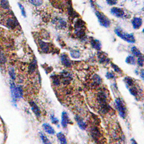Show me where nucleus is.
Returning <instances> with one entry per match:
<instances>
[{
  "label": "nucleus",
  "instance_id": "dca6fc26",
  "mask_svg": "<svg viewBox=\"0 0 144 144\" xmlns=\"http://www.w3.org/2000/svg\"><path fill=\"white\" fill-rule=\"evenodd\" d=\"M98 58H99V60L101 64H104V63H108L110 60L109 58L107 57V56L104 54L102 53H99L98 54Z\"/></svg>",
  "mask_w": 144,
  "mask_h": 144
},
{
  "label": "nucleus",
  "instance_id": "58836bf2",
  "mask_svg": "<svg viewBox=\"0 0 144 144\" xmlns=\"http://www.w3.org/2000/svg\"><path fill=\"white\" fill-rule=\"evenodd\" d=\"M141 77H142V79H143V71L142 70V72H141Z\"/></svg>",
  "mask_w": 144,
  "mask_h": 144
},
{
  "label": "nucleus",
  "instance_id": "473e14b6",
  "mask_svg": "<svg viewBox=\"0 0 144 144\" xmlns=\"http://www.w3.org/2000/svg\"><path fill=\"white\" fill-rule=\"evenodd\" d=\"M137 62L140 66H143V56H142V55L140 56H138Z\"/></svg>",
  "mask_w": 144,
  "mask_h": 144
},
{
  "label": "nucleus",
  "instance_id": "aec40b11",
  "mask_svg": "<svg viewBox=\"0 0 144 144\" xmlns=\"http://www.w3.org/2000/svg\"><path fill=\"white\" fill-rule=\"evenodd\" d=\"M36 67H37V64H36V61L35 60L34 62H32L31 64L29 65V67H28V70H29V72L30 74H33L34 71L36 69Z\"/></svg>",
  "mask_w": 144,
  "mask_h": 144
},
{
  "label": "nucleus",
  "instance_id": "5701e85b",
  "mask_svg": "<svg viewBox=\"0 0 144 144\" xmlns=\"http://www.w3.org/2000/svg\"><path fill=\"white\" fill-rule=\"evenodd\" d=\"M51 79H52V81L55 86H59V84L60 83V79L57 77V76H52L51 77Z\"/></svg>",
  "mask_w": 144,
  "mask_h": 144
},
{
  "label": "nucleus",
  "instance_id": "2eb2a0df",
  "mask_svg": "<svg viewBox=\"0 0 144 144\" xmlns=\"http://www.w3.org/2000/svg\"><path fill=\"white\" fill-rule=\"evenodd\" d=\"M76 120H77V124L79 125V127H80L81 129H82V130H85V129H86L87 124H86V123H85L80 117L76 116Z\"/></svg>",
  "mask_w": 144,
  "mask_h": 144
},
{
  "label": "nucleus",
  "instance_id": "c756f323",
  "mask_svg": "<svg viewBox=\"0 0 144 144\" xmlns=\"http://www.w3.org/2000/svg\"><path fill=\"white\" fill-rule=\"evenodd\" d=\"M9 74H10V77H11V79L12 80H14L15 78H16V75H15V71L14 69L13 68H10L9 69Z\"/></svg>",
  "mask_w": 144,
  "mask_h": 144
},
{
  "label": "nucleus",
  "instance_id": "7ed1b4c3",
  "mask_svg": "<svg viewBox=\"0 0 144 144\" xmlns=\"http://www.w3.org/2000/svg\"><path fill=\"white\" fill-rule=\"evenodd\" d=\"M115 104H116V107H117V110L119 112V114L120 115V117H123V118H125L126 115H127V110H126V108L125 107L123 102L120 99L117 98L115 100Z\"/></svg>",
  "mask_w": 144,
  "mask_h": 144
},
{
  "label": "nucleus",
  "instance_id": "4c0bfd02",
  "mask_svg": "<svg viewBox=\"0 0 144 144\" xmlns=\"http://www.w3.org/2000/svg\"><path fill=\"white\" fill-rule=\"evenodd\" d=\"M107 2L110 5H114L117 3V0H107Z\"/></svg>",
  "mask_w": 144,
  "mask_h": 144
},
{
  "label": "nucleus",
  "instance_id": "f257e3e1",
  "mask_svg": "<svg viewBox=\"0 0 144 144\" xmlns=\"http://www.w3.org/2000/svg\"><path fill=\"white\" fill-rule=\"evenodd\" d=\"M115 33H116L117 36H119L123 40H125V41H127L128 43H133L135 42V39L134 35L133 34H128L127 33H125L120 27L116 28L115 30Z\"/></svg>",
  "mask_w": 144,
  "mask_h": 144
},
{
  "label": "nucleus",
  "instance_id": "423d86ee",
  "mask_svg": "<svg viewBox=\"0 0 144 144\" xmlns=\"http://www.w3.org/2000/svg\"><path fill=\"white\" fill-rule=\"evenodd\" d=\"M60 78H61V81L64 84H68L71 82V81L72 79V77L71 76L70 74H69L66 71L63 72L61 75H60Z\"/></svg>",
  "mask_w": 144,
  "mask_h": 144
},
{
  "label": "nucleus",
  "instance_id": "f03ea898",
  "mask_svg": "<svg viewBox=\"0 0 144 144\" xmlns=\"http://www.w3.org/2000/svg\"><path fill=\"white\" fill-rule=\"evenodd\" d=\"M10 89H11V92H12V97L14 101H16L19 100L20 97H22L23 91L21 86L16 87L14 83H11L10 84Z\"/></svg>",
  "mask_w": 144,
  "mask_h": 144
},
{
  "label": "nucleus",
  "instance_id": "4468645a",
  "mask_svg": "<svg viewBox=\"0 0 144 144\" xmlns=\"http://www.w3.org/2000/svg\"><path fill=\"white\" fill-rule=\"evenodd\" d=\"M18 25V22L12 18H9L7 21V26L10 29H14Z\"/></svg>",
  "mask_w": 144,
  "mask_h": 144
},
{
  "label": "nucleus",
  "instance_id": "ddd939ff",
  "mask_svg": "<svg viewBox=\"0 0 144 144\" xmlns=\"http://www.w3.org/2000/svg\"><path fill=\"white\" fill-rule=\"evenodd\" d=\"M30 106L32 107V110L33 111V112L36 115V116L37 117H40V115H41V112H40V109H39V107H37V105L34 102H30Z\"/></svg>",
  "mask_w": 144,
  "mask_h": 144
},
{
  "label": "nucleus",
  "instance_id": "c9c22d12",
  "mask_svg": "<svg viewBox=\"0 0 144 144\" xmlns=\"http://www.w3.org/2000/svg\"><path fill=\"white\" fill-rule=\"evenodd\" d=\"M106 77H107V79H113V78H115V74L113 73H112V72H108L106 74Z\"/></svg>",
  "mask_w": 144,
  "mask_h": 144
},
{
  "label": "nucleus",
  "instance_id": "39448f33",
  "mask_svg": "<svg viewBox=\"0 0 144 144\" xmlns=\"http://www.w3.org/2000/svg\"><path fill=\"white\" fill-rule=\"evenodd\" d=\"M91 135L92 138L97 141V140L100 139L101 138V133L100 131L99 130V128L97 127H93L91 129Z\"/></svg>",
  "mask_w": 144,
  "mask_h": 144
},
{
  "label": "nucleus",
  "instance_id": "f8f14e48",
  "mask_svg": "<svg viewBox=\"0 0 144 144\" xmlns=\"http://www.w3.org/2000/svg\"><path fill=\"white\" fill-rule=\"evenodd\" d=\"M142 22L143 21L141 20V18H139V17H135L132 20V25H133V27H134V29H139L142 25Z\"/></svg>",
  "mask_w": 144,
  "mask_h": 144
},
{
  "label": "nucleus",
  "instance_id": "6e6552de",
  "mask_svg": "<svg viewBox=\"0 0 144 144\" xmlns=\"http://www.w3.org/2000/svg\"><path fill=\"white\" fill-rule=\"evenodd\" d=\"M60 60H61V62L64 66H65L66 67H71V61L70 58H69L66 54H62L60 56Z\"/></svg>",
  "mask_w": 144,
  "mask_h": 144
},
{
  "label": "nucleus",
  "instance_id": "412c9836",
  "mask_svg": "<svg viewBox=\"0 0 144 144\" xmlns=\"http://www.w3.org/2000/svg\"><path fill=\"white\" fill-rule=\"evenodd\" d=\"M125 61H126L127 64H131V65H135V58L134 56H127Z\"/></svg>",
  "mask_w": 144,
  "mask_h": 144
},
{
  "label": "nucleus",
  "instance_id": "1a4fd4ad",
  "mask_svg": "<svg viewBox=\"0 0 144 144\" xmlns=\"http://www.w3.org/2000/svg\"><path fill=\"white\" fill-rule=\"evenodd\" d=\"M39 46H40V49L42 50L43 52L44 53H49L50 51V44L46 43L42 40H39Z\"/></svg>",
  "mask_w": 144,
  "mask_h": 144
},
{
  "label": "nucleus",
  "instance_id": "0eeeda50",
  "mask_svg": "<svg viewBox=\"0 0 144 144\" xmlns=\"http://www.w3.org/2000/svg\"><path fill=\"white\" fill-rule=\"evenodd\" d=\"M111 13L115 17H123L124 16L125 12L120 8H117V7H112L111 9Z\"/></svg>",
  "mask_w": 144,
  "mask_h": 144
},
{
  "label": "nucleus",
  "instance_id": "6ab92c4d",
  "mask_svg": "<svg viewBox=\"0 0 144 144\" xmlns=\"http://www.w3.org/2000/svg\"><path fill=\"white\" fill-rule=\"evenodd\" d=\"M57 138L58 139V141H60V143H63V144H66L67 143V141H66V138L65 137V135H64L61 132L60 133H58L57 134Z\"/></svg>",
  "mask_w": 144,
  "mask_h": 144
},
{
  "label": "nucleus",
  "instance_id": "a211bd4d",
  "mask_svg": "<svg viewBox=\"0 0 144 144\" xmlns=\"http://www.w3.org/2000/svg\"><path fill=\"white\" fill-rule=\"evenodd\" d=\"M91 45H92V47L95 49H97V50H100L101 47H102L100 42L98 40H96V39H93L92 40H91Z\"/></svg>",
  "mask_w": 144,
  "mask_h": 144
},
{
  "label": "nucleus",
  "instance_id": "393cba45",
  "mask_svg": "<svg viewBox=\"0 0 144 144\" xmlns=\"http://www.w3.org/2000/svg\"><path fill=\"white\" fill-rule=\"evenodd\" d=\"M125 82L126 83L127 87H131L134 85V82L133 79H131V77H125Z\"/></svg>",
  "mask_w": 144,
  "mask_h": 144
},
{
  "label": "nucleus",
  "instance_id": "f3484780",
  "mask_svg": "<svg viewBox=\"0 0 144 144\" xmlns=\"http://www.w3.org/2000/svg\"><path fill=\"white\" fill-rule=\"evenodd\" d=\"M43 128L45 129L46 132L48 133V134L54 135V133H55L54 129L51 127L49 124H48V123H44V124L43 125Z\"/></svg>",
  "mask_w": 144,
  "mask_h": 144
},
{
  "label": "nucleus",
  "instance_id": "7c9ffc66",
  "mask_svg": "<svg viewBox=\"0 0 144 144\" xmlns=\"http://www.w3.org/2000/svg\"><path fill=\"white\" fill-rule=\"evenodd\" d=\"M7 61V58L4 56V54L2 52H0V64L1 65H3L6 63Z\"/></svg>",
  "mask_w": 144,
  "mask_h": 144
},
{
  "label": "nucleus",
  "instance_id": "72a5a7b5",
  "mask_svg": "<svg viewBox=\"0 0 144 144\" xmlns=\"http://www.w3.org/2000/svg\"><path fill=\"white\" fill-rule=\"evenodd\" d=\"M40 138H41V139H42V141H43L44 143H50L49 141H48V139L47 138V137L44 134H43V133L40 134Z\"/></svg>",
  "mask_w": 144,
  "mask_h": 144
},
{
  "label": "nucleus",
  "instance_id": "cd10ccee",
  "mask_svg": "<svg viewBox=\"0 0 144 144\" xmlns=\"http://www.w3.org/2000/svg\"><path fill=\"white\" fill-rule=\"evenodd\" d=\"M129 91H130V92H131V94L132 95H133L135 97H136L138 95V92L137 89H136V87H133V86H131L130 87V89H129Z\"/></svg>",
  "mask_w": 144,
  "mask_h": 144
},
{
  "label": "nucleus",
  "instance_id": "bb28decb",
  "mask_svg": "<svg viewBox=\"0 0 144 144\" xmlns=\"http://www.w3.org/2000/svg\"><path fill=\"white\" fill-rule=\"evenodd\" d=\"M131 51H132V53L135 56H136V57H138V56H141V53L140 52V50L138 49L136 47H133L132 48V49H131Z\"/></svg>",
  "mask_w": 144,
  "mask_h": 144
},
{
  "label": "nucleus",
  "instance_id": "9b49d317",
  "mask_svg": "<svg viewBox=\"0 0 144 144\" xmlns=\"http://www.w3.org/2000/svg\"><path fill=\"white\" fill-rule=\"evenodd\" d=\"M69 123V115L66 112H63L62 116H61V125H62V126L64 127H66Z\"/></svg>",
  "mask_w": 144,
  "mask_h": 144
},
{
  "label": "nucleus",
  "instance_id": "2f4dec72",
  "mask_svg": "<svg viewBox=\"0 0 144 144\" xmlns=\"http://www.w3.org/2000/svg\"><path fill=\"white\" fill-rule=\"evenodd\" d=\"M111 66H112V67L114 69V70L116 72H117L118 74H122V71H121L120 69L117 66H116L115 64H113V63H112V64H111Z\"/></svg>",
  "mask_w": 144,
  "mask_h": 144
},
{
  "label": "nucleus",
  "instance_id": "a878e982",
  "mask_svg": "<svg viewBox=\"0 0 144 144\" xmlns=\"http://www.w3.org/2000/svg\"><path fill=\"white\" fill-rule=\"evenodd\" d=\"M71 56L74 58H78L80 56V52L77 50H73L71 51Z\"/></svg>",
  "mask_w": 144,
  "mask_h": 144
},
{
  "label": "nucleus",
  "instance_id": "f704fd0d",
  "mask_svg": "<svg viewBox=\"0 0 144 144\" xmlns=\"http://www.w3.org/2000/svg\"><path fill=\"white\" fill-rule=\"evenodd\" d=\"M50 119H51V121H52V123H53L54 124H57L58 123V120L56 117H54L53 115L50 116Z\"/></svg>",
  "mask_w": 144,
  "mask_h": 144
},
{
  "label": "nucleus",
  "instance_id": "9d476101",
  "mask_svg": "<svg viewBox=\"0 0 144 144\" xmlns=\"http://www.w3.org/2000/svg\"><path fill=\"white\" fill-rule=\"evenodd\" d=\"M97 100L100 105L102 104H105L107 102V95L104 93V92H100L97 95Z\"/></svg>",
  "mask_w": 144,
  "mask_h": 144
},
{
  "label": "nucleus",
  "instance_id": "20e7f679",
  "mask_svg": "<svg viewBox=\"0 0 144 144\" xmlns=\"http://www.w3.org/2000/svg\"><path fill=\"white\" fill-rule=\"evenodd\" d=\"M96 15L99 20V22L102 26L104 27H109L110 25V20H109L104 14L100 12L99 11H96Z\"/></svg>",
  "mask_w": 144,
  "mask_h": 144
},
{
  "label": "nucleus",
  "instance_id": "c85d7f7f",
  "mask_svg": "<svg viewBox=\"0 0 144 144\" xmlns=\"http://www.w3.org/2000/svg\"><path fill=\"white\" fill-rule=\"evenodd\" d=\"M29 1H30V2L32 4H33L35 6H36V7L40 6L43 4V0H29Z\"/></svg>",
  "mask_w": 144,
  "mask_h": 144
},
{
  "label": "nucleus",
  "instance_id": "4be33fe9",
  "mask_svg": "<svg viewBox=\"0 0 144 144\" xmlns=\"http://www.w3.org/2000/svg\"><path fill=\"white\" fill-rule=\"evenodd\" d=\"M92 81H93V82H94V84L100 85V84H101V82H102V79H101L100 77H99L98 75L95 74V75H94V77H93Z\"/></svg>",
  "mask_w": 144,
  "mask_h": 144
},
{
  "label": "nucleus",
  "instance_id": "e433bc0d",
  "mask_svg": "<svg viewBox=\"0 0 144 144\" xmlns=\"http://www.w3.org/2000/svg\"><path fill=\"white\" fill-rule=\"evenodd\" d=\"M19 7H20V10H21V11H22V15H23L24 17H26V14H25V9H24L23 6H22V4H19Z\"/></svg>",
  "mask_w": 144,
  "mask_h": 144
},
{
  "label": "nucleus",
  "instance_id": "b1692460",
  "mask_svg": "<svg viewBox=\"0 0 144 144\" xmlns=\"http://www.w3.org/2000/svg\"><path fill=\"white\" fill-rule=\"evenodd\" d=\"M1 6L4 9V10H7V9H9V7H10V4H9V2H8V0H1Z\"/></svg>",
  "mask_w": 144,
  "mask_h": 144
}]
</instances>
